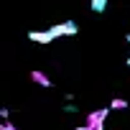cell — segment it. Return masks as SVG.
Returning <instances> with one entry per match:
<instances>
[{
    "label": "cell",
    "mask_w": 130,
    "mask_h": 130,
    "mask_svg": "<svg viewBox=\"0 0 130 130\" xmlns=\"http://www.w3.org/2000/svg\"><path fill=\"white\" fill-rule=\"evenodd\" d=\"M77 23L74 21H64V23H56V26H51L48 28V33L54 36V41L59 38V36H77Z\"/></svg>",
    "instance_id": "cell-1"
},
{
    "label": "cell",
    "mask_w": 130,
    "mask_h": 130,
    "mask_svg": "<svg viewBox=\"0 0 130 130\" xmlns=\"http://www.w3.org/2000/svg\"><path fill=\"white\" fill-rule=\"evenodd\" d=\"M107 115H110V107L92 110V112L87 115V122H89V125H100V127H105V120H107Z\"/></svg>",
    "instance_id": "cell-2"
},
{
    "label": "cell",
    "mask_w": 130,
    "mask_h": 130,
    "mask_svg": "<svg viewBox=\"0 0 130 130\" xmlns=\"http://www.w3.org/2000/svg\"><path fill=\"white\" fill-rule=\"evenodd\" d=\"M28 38L36 41V43H51L54 41V36L48 31H28Z\"/></svg>",
    "instance_id": "cell-3"
},
{
    "label": "cell",
    "mask_w": 130,
    "mask_h": 130,
    "mask_svg": "<svg viewBox=\"0 0 130 130\" xmlns=\"http://www.w3.org/2000/svg\"><path fill=\"white\" fill-rule=\"evenodd\" d=\"M31 79H33L36 84L46 87V89H48V87H54V82H51V79H48V77H46L43 72H38V69H33V72H31Z\"/></svg>",
    "instance_id": "cell-4"
},
{
    "label": "cell",
    "mask_w": 130,
    "mask_h": 130,
    "mask_svg": "<svg viewBox=\"0 0 130 130\" xmlns=\"http://www.w3.org/2000/svg\"><path fill=\"white\" fill-rule=\"evenodd\" d=\"M92 13H105L107 10V0H92Z\"/></svg>",
    "instance_id": "cell-5"
},
{
    "label": "cell",
    "mask_w": 130,
    "mask_h": 130,
    "mask_svg": "<svg viewBox=\"0 0 130 130\" xmlns=\"http://www.w3.org/2000/svg\"><path fill=\"white\" fill-rule=\"evenodd\" d=\"M110 110H127V100H122V97H115V100L110 102Z\"/></svg>",
    "instance_id": "cell-6"
},
{
    "label": "cell",
    "mask_w": 130,
    "mask_h": 130,
    "mask_svg": "<svg viewBox=\"0 0 130 130\" xmlns=\"http://www.w3.org/2000/svg\"><path fill=\"white\" fill-rule=\"evenodd\" d=\"M0 130H18V127H15L10 120H0Z\"/></svg>",
    "instance_id": "cell-7"
},
{
    "label": "cell",
    "mask_w": 130,
    "mask_h": 130,
    "mask_svg": "<svg viewBox=\"0 0 130 130\" xmlns=\"http://www.w3.org/2000/svg\"><path fill=\"white\" fill-rule=\"evenodd\" d=\"M74 130H105V127H100V125H89V122H84V125H79V127H74Z\"/></svg>",
    "instance_id": "cell-8"
},
{
    "label": "cell",
    "mask_w": 130,
    "mask_h": 130,
    "mask_svg": "<svg viewBox=\"0 0 130 130\" xmlns=\"http://www.w3.org/2000/svg\"><path fill=\"white\" fill-rule=\"evenodd\" d=\"M8 115H10V110H8V107H0V117L8 120Z\"/></svg>",
    "instance_id": "cell-9"
},
{
    "label": "cell",
    "mask_w": 130,
    "mask_h": 130,
    "mask_svg": "<svg viewBox=\"0 0 130 130\" xmlns=\"http://www.w3.org/2000/svg\"><path fill=\"white\" fill-rule=\"evenodd\" d=\"M125 43H127V48H130V33L125 36ZM125 64H127V67H130V54H127V59H125Z\"/></svg>",
    "instance_id": "cell-10"
}]
</instances>
